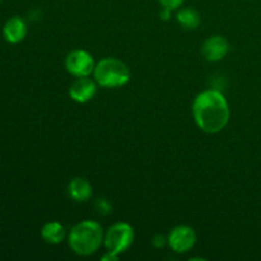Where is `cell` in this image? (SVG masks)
<instances>
[{
	"mask_svg": "<svg viewBox=\"0 0 261 261\" xmlns=\"http://www.w3.org/2000/svg\"><path fill=\"white\" fill-rule=\"evenodd\" d=\"M193 116L199 129L216 134L227 126L231 112L223 93L217 89H206L194 99Z\"/></svg>",
	"mask_w": 261,
	"mask_h": 261,
	"instance_id": "cell-1",
	"label": "cell"
},
{
	"mask_svg": "<svg viewBox=\"0 0 261 261\" xmlns=\"http://www.w3.org/2000/svg\"><path fill=\"white\" fill-rule=\"evenodd\" d=\"M103 229L94 221H83L75 224L69 233V246L81 256L94 254L103 244Z\"/></svg>",
	"mask_w": 261,
	"mask_h": 261,
	"instance_id": "cell-2",
	"label": "cell"
},
{
	"mask_svg": "<svg viewBox=\"0 0 261 261\" xmlns=\"http://www.w3.org/2000/svg\"><path fill=\"white\" fill-rule=\"evenodd\" d=\"M94 81L106 88L122 87L130 81V70L124 61L116 58H105L96 65Z\"/></svg>",
	"mask_w": 261,
	"mask_h": 261,
	"instance_id": "cell-3",
	"label": "cell"
},
{
	"mask_svg": "<svg viewBox=\"0 0 261 261\" xmlns=\"http://www.w3.org/2000/svg\"><path fill=\"white\" fill-rule=\"evenodd\" d=\"M133 241H134L133 227L125 222H119L110 227L103 239V244L107 251H111L117 255L126 251L132 246Z\"/></svg>",
	"mask_w": 261,
	"mask_h": 261,
	"instance_id": "cell-4",
	"label": "cell"
},
{
	"mask_svg": "<svg viewBox=\"0 0 261 261\" xmlns=\"http://www.w3.org/2000/svg\"><path fill=\"white\" fill-rule=\"evenodd\" d=\"M65 68L71 75L81 78V76H89L94 71L93 56L84 50H74L66 56Z\"/></svg>",
	"mask_w": 261,
	"mask_h": 261,
	"instance_id": "cell-5",
	"label": "cell"
},
{
	"mask_svg": "<svg viewBox=\"0 0 261 261\" xmlns=\"http://www.w3.org/2000/svg\"><path fill=\"white\" fill-rule=\"evenodd\" d=\"M167 241L172 251L177 254L190 251L196 242V234L189 226H177L168 234Z\"/></svg>",
	"mask_w": 261,
	"mask_h": 261,
	"instance_id": "cell-6",
	"label": "cell"
},
{
	"mask_svg": "<svg viewBox=\"0 0 261 261\" xmlns=\"http://www.w3.org/2000/svg\"><path fill=\"white\" fill-rule=\"evenodd\" d=\"M97 92L96 82L92 81L88 76H81L73 82L69 88V94L73 101L78 103H86L94 97Z\"/></svg>",
	"mask_w": 261,
	"mask_h": 261,
	"instance_id": "cell-7",
	"label": "cell"
},
{
	"mask_svg": "<svg viewBox=\"0 0 261 261\" xmlns=\"http://www.w3.org/2000/svg\"><path fill=\"white\" fill-rule=\"evenodd\" d=\"M228 51L229 43L223 36H212L204 42L203 47H201L204 58L212 63L222 60L228 54Z\"/></svg>",
	"mask_w": 261,
	"mask_h": 261,
	"instance_id": "cell-8",
	"label": "cell"
},
{
	"mask_svg": "<svg viewBox=\"0 0 261 261\" xmlns=\"http://www.w3.org/2000/svg\"><path fill=\"white\" fill-rule=\"evenodd\" d=\"M27 35V25L20 17H12L3 27V36L9 43H19Z\"/></svg>",
	"mask_w": 261,
	"mask_h": 261,
	"instance_id": "cell-9",
	"label": "cell"
},
{
	"mask_svg": "<svg viewBox=\"0 0 261 261\" xmlns=\"http://www.w3.org/2000/svg\"><path fill=\"white\" fill-rule=\"evenodd\" d=\"M68 191L71 199H74L75 201H79V203L87 201L92 196L91 184L81 177H76L70 181V184L68 185Z\"/></svg>",
	"mask_w": 261,
	"mask_h": 261,
	"instance_id": "cell-10",
	"label": "cell"
},
{
	"mask_svg": "<svg viewBox=\"0 0 261 261\" xmlns=\"http://www.w3.org/2000/svg\"><path fill=\"white\" fill-rule=\"evenodd\" d=\"M41 236L47 244L58 245L65 239V228L59 222H48L41 229Z\"/></svg>",
	"mask_w": 261,
	"mask_h": 261,
	"instance_id": "cell-11",
	"label": "cell"
},
{
	"mask_svg": "<svg viewBox=\"0 0 261 261\" xmlns=\"http://www.w3.org/2000/svg\"><path fill=\"white\" fill-rule=\"evenodd\" d=\"M177 22L186 30H195L200 24V15L191 8H184L177 13Z\"/></svg>",
	"mask_w": 261,
	"mask_h": 261,
	"instance_id": "cell-12",
	"label": "cell"
},
{
	"mask_svg": "<svg viewBox=\"0 0 261 261\" xmlns=\"http://www.w3.org/2000/svg\"><path fill=\"white\" fill-rule=\"evenodd\" d=\"M96 208L101 214H110L112 209L111 205H110V203L106 200V199H98L96 203Z\"/></svg>",
	"mask_w": 261,
	"mask_h": 261,
	"instance_id": "cell-13",
	"label": "cell"
},
{
	"mask_svg": "<svg viewBox=\"0 0 261 261\" xmlns=\"http://www.w3.org/2000/svg\"><path fill=\"white\" fill-rule=\"evenodd\" d=\"M158 2H160V4L162 5L163 8L175 10V9H178V8L182 5L184 0H158Z\"/></svg>",
	"mask_w": 261,
	"mask_h": 261,
	"instance_id": "cell-14",
	"label": "cell"
},
{
	"mask_svg": "<svg viewBox=\"0 0 261 261\" xmlns=\"http://www.w3.org/2000/svg\"><path fill=\"white\" fill-rule=\"evenodd\" d=\"M152 244L154 245L155 247H163L166 244H168V241L165 236H162V234H157V236L153 237Z\"/></svg>",
	"mask_w": 261,
	"mask_h": 261,
	"instance_id": "cell-15",
	"label": "cell"
},
{
	"mask_svg": "<svg viewBox=\"0 0 261 261\" xmlns=\"http://www.w3.org/2000/svg\"><path fill=\"white\" fill-rule=\"evenodd\" d=\"M117 259H119V255L114 254V252H111V251H107L106 254L102 256V260H103V261H114V260H117Z\"/></svg>",
	"mask_w": 261,
	"mask_h": 261,
	"instance_id": "cell-16",
	"label": "cell"
},
{
	"mask_svg": "<svg viewBox=\"0 0 261 261\" xmlns=\"http://www.w3.org/2000/svg\"><path fill=\"white\" fill-rule=\"evenodd\" d=\"M171 12H172V10H171V9H167V8H163L162 12H161V14H160L161 19H162V20H168V19H170Z\"/></svg>",
	"mask_w": 261,
	"mask_h": 261,
	"instance_id": "cell-17",
	"label": "cell"
},
{
	"mask_svg": "<svg viewBox=\"0 0 261 261\" xmlns=\"http://www.w3.org/2000/svg\"><path fill=\"white\" fill-rule=\"evenodd\" d=\"M0 2H2V0H0Z\"/></svg>",
	"mask_w": 261,
	"mask_h": 261,
	"instance_id": "cell-18",
	"label": "cell"
}]
</instances>
